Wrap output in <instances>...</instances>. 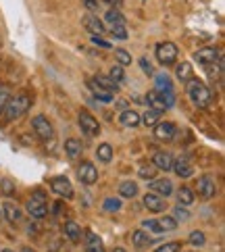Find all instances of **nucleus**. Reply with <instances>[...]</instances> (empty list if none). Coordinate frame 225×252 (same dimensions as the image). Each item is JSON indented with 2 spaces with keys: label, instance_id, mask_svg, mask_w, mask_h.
I'll return each instance as SVG.
<instances>
[{
  "label": "nucleus",
  "instance_id": "obj_21",
  "mask_svg": "<svg viewBox=\"0 0 225 252\" xmlns=\"http://www.w3.org/2000/svg\"><path fill=\"white\" fill-rule=\"evenodd\" d=\"M131 244L136 246V248H148V246L155 244V238L148 236L144 229H136V231L131 233Z\"/></svg>",
  "mask_w": 225,
  "mask_h": 252
},
{
  "label": "nucleus",
  "instance_id": "obj_1",
  "mask_svg": "<svg viewBox=\"0 0 225 252\" xmlns=\"http://www.w3.org/2000/svg\"><path fill=\"white\" fill-rule=\"evenodd\" d=\"M188 98L192 100V104L196 106V109H209V106L213 104L215 96L211 92V88L206 86L204 82H200V79H188Z\"/></svg>",
  "mask_w": 225,
  "mask_h": 252
},
{
  "label": "nucleus",
  "instance_id": "obj_3",
  "mask_svg": "<svg viewBox=\"0 0 225 252\" xmlns=\"http://www.w3.org/2000/svg\"><path fill=\"white\" fill-rule=\"evenodd\" d=\"M196 190H198V196L202 200H213L217 196V177L213 173H204L198 177V184H196Z\"/></svg>",
  "mask_w": 225,
  "mask_h": 252
},
{
  "label": "nucleus",
  "instance_id": "obj_42",
  "mask_svg": "<svg viewBox=\"0 0 225 252\" xmlns=\"http://www.w3.org/2000/svg\"><path fill=\"white\" fill-rule=\"evenodd\" d=\"M179 250H182V242H165L155 252H179Z\"/></svg>",
  "mask_w": 225,
  "mask_h": 252
},
{
  "label": "nucleus",
  "instance_id": "obj_41",
  "mask_svg": "<svg viewBox=\"0 0 225 252\" xmlns=\"http://www.w3.org/2000/svg\"><path fill=\"white\" fill-rule=\"evenodd\" d=\"M102 209L109 211V213H117L121 209V200L119 198H106V200L102 202Z\"/></svg>",
  "mask_w": 225,
  "mask_h": 252
},
{
  "label": "nucleus",
  "instance_id": "obj_44",
  "mask_svg": "<svg viewBox=\"0 0 225 252\" xmlns=\"http://www.w3.org/2000/svg\"><path fill=\"white\" fill-rule=\"evenodd\" d=\"M0 192H2L4 196H13V194H15V184H13L8 177L0 179Z\"/></svg>",
  "mask_w": 225,
  "mask_h": 252
},
{
  "label": "nucleus",
  "instance_id": "obj_14",
  "mask_svg": "<svg viewBox=\"0 0 225 252\" xmlns=\"http://www.w3.org/2000/svg\"><path fill=\"white\" fill-rule=\"evenodd\" d=\"M25 211H28L33 219H44V217H46V213H48V206H46V202L35 200V198H30V200L25 202Z\"/></svg>",
  "mask_w": 225,
  "mask_h": 252
},
{
  "label": "nucleus",
  "instance_id": "obj_9",
  "mask_svg": "<svg viewBox=\"0 0 225 252\" xmlns=\"http://www.w3.org/2000/svg\"><path fill=\"white\" fill-rule=\"evenodd\" d=\"M142 204L144 209L150 211V213H165L167 211V200L163 196H159L155 192H146L142 196Z\"/></svg>",
  "mask_w": 225,
  "mask_h": 252
},
{
  "label": "nucleus",
  "instance_id": "obj_32",
  "mask_svg": "<svg viewBox=\"0 0 225 252\" xmlns=\"http://www.w3.org/2000/svg\"><path fill=\"white\" fill-rule=\"evenodd\" d=\"M161 115H163V113L148 109V111L144 113V115H140V123H144V125H146V127H155V125L161 121Z\"/></svg>",
  "mask_w": 225,
  "mask_h": 252
},
{
  "label": "nucleus",
  "instance_id": "obj_17",
  "mask_svg": "<svg viewBox=\"0 0 225 252\" xmlns=\"http://www.w3.org/2000/svg\"><path fill=\"white\" fill-rule=\"evenodd\" d=\"M2 219H6L8 223H21L23 213L19 206H15L13 202H4L2 204Z\"/></svg>",
  "mask_w": 225,
  "mask_h": 252
},
{
  "label": "nucleus",
  "instance_id": "obj_29",
  "mask_svg": "<svg viewBox=\"0 0 225 252\" xmlns=\"http://www.w3.org/2000/svg\"><path fill=\"white\" fill-rule=\"evenodd\" d=\"M142 229L146 233H152V238H159V236H163V233H165L157 219H144L142 221Z\"/></svg>",
  "mask_w": 225,
  "mask_h": 252
},
{
  "label": "nucleus",
  "instance_id": "obj_19",
  "mask_svg": "<svg viewBox=\"0 0 225 252\" xmlns=\"http://www.w3.org/2000/svg\"><path fill=\"white\" fill-rule=\"evenodd\" d=\"M84 28L92 33V35H102V33H106V28H104V23L98 19V17H94V15H86L84 17Z\"/></svg>",
  "mask_w": 225,
  "mask_h": 252
},
{
  "label": "nucleus",
  "instance_id": "obj_51",
  "mask_svg": "<svg viewBox=\"0 0 225 252\" xmlns=\"http://www.w3.org/2000/svg\"><path fill=\"white\" fill-rule=\"evenodd\" d=\"M2 252H15L13 248H2Z\"/></svg>",
  "mask_w": 225,
  "mask_h": 252
},
{
  "label": "nucleus",
  "instance_id": "obj_22",
  "mask_svg": "<svg viewBox=\"0 0 225 252\" xmlns=\"http://www.w3.org/2000/svg\"><path fill=\"white\" fill-rule=\"evenodd\" d=\"M65 152H67V157H69L71 160H77L79 157H82V152H84L82 142L75 140V138H69V140H65Z\"/></svg>",
  "mask_w": 225,
  "mask_h": 252
},
{
  "label": "nucleus",
  "instance_id": "obj_34",
  "mask_svg": "<svg viewBox=\"0 0 225 252\" xmlns=\"http://www.w3.org/2000/svg\"><path fill=\"white\" fill-rule=\"evenodd\" d=\"M188 242H190L192 246H196V248H202V246L206 244V236H204V231H200V229L190 231V236H188Z\"/></svg>",
  "mask_w": 225,
  "mask_h": 252
},
{
  "label": "nucleus",
  "instance_id": "obj_15",
  "mask_svg": "<svg viewBox=\"0 0 225 252\" xmlns=\"http://www.w3.org/2000/svg\"><path fill=\"white\" fill-rule=\"evenodd\" d=\"M63 233H65V238L69 242H73V244H79V242H82V236H84L82 227H79L75 221H67L63 225Z\"/></svg>",
  "mask_w": 225,
  "mask_h": 252
},
{
  "label": "nucleus",
  "instance_id": "obj_39",
  "mask_svg": "<svg viewBox=\"0 0 225 252\" xmlns=\"http://www.w3.org/2000/svg\"><path fill=\"white\" fill-rule=\"evenodd\" d=\"M115 57L119 61V65L125 67V65H131V55L125 48H115Z\"/></svg>",
  "mask_w": 225,
  "mask_h": 252
},
{
  "label": "nucleus",
  "instance_id": "obj_37",
  "mask_svg": "<svg viewBox=\"0 0 225 252\" xmlns=\"http://www.w3.org/2000/svg\"><path fill=\"white\" fill-rule=\"evenodd\" d=\"M138 175L142 177V179H155L157 177V167L155 165H142L140 169H138Z\"/></svg>",
  "mask_w": 225,
  "mask_h": 252
},
{
  "label": "nucleus",
  "instance_id": "obj_35",
  "mask_svg": "<svg viewBox=\"0 0 225 252\" xmlns=\"http://www.w3.org/2000/svg\"><path fill=\"white\" fill-rule=\"evenodd\" d=\"M109 77L113 79L115 84H123V82H125V71H123V67L119 65V63L111 67V71H109Z\"/></svg>",
  "mask_w": 225,
  "mask_h": 252
},
{
  "label": "nucleus",
  "instance_id": "obj_30",
  "mask_svg": "<svg viewBox=\"0 0 225 252\" xmlns=\"http://www.w3.org/2000/svg\"><path fill=\"white\" fill-rule=\"evenodd\" d=\"M104 21L109 23V25H125V17H123V13L119 11V8H109L106 11V15H104Z\"/></svg>",
  "mask_w": 225,
  "mask_h": 252
},
{
  "label": "nucleus",
  "instance_id": "obj_50",
  "mask_svg": "<svg viewBox=\"0 0 225 252\" xmlns=\"http://www.w3.org/2000/svg\"><path fill=\"white\" fill-rule=\"evenodd\" d=\"M21 252H35L33 248H30V246H25V248H21Z\"/></svg>",
  "mask_w": 225,
  "mask_h": 252
},
{
  "label": "nucleus",
  "instance_id": "obj_6",
  "mask_svg": "<svg viewBox=\"0 0 225 252\" xmlns=\"http://www.w3.org/2000/svg\"><path fill=\"white\" fill-rule=\"evenodd\" d=\"M32 127L35 131V136H38L40 140H52L55 138V127H52V123L48 121V117H44V115H35L33 119H32Z\"/></svg>",
  "mask_w": 225,
  "mask_h": 252
},
{
  "label": "nucleus",
  "instance_id": "obj_12",
  "mask_svg": "<svg viewBox=\"0 0 225 252\" xmlns=\"http://www.w3.org/2000/svg\"><path fill=\"white\" fill-rule=\"evenodd\" d=\"M150 192H155L159 196H163V198H169L171 194H173V182L167 177H155V179H150Z\"/></svg>",
  "mask_w": 225,
  "mask_h": 252
},
{
  "label": "nucleus",
  "instance_id": "obj_7",
  "mask_svg": "<svg viewBox=\"0 0 225 252\" xmlns=\"http://www.w3.org/2000/svg\"><path fill=\"white\" fill-rule=\"evenodd\" d=\"M221 59V50L217 46H204V48H198L194 52V61L198 63V65H202L209 69L211 65H215Z\"/></svg>",
  "mask_w": 225,
  "mask_h": 252
},
{
  "label": "nucleus",
  "instance_id": "obj_45",
  "mask_svg": "<svg viewBox=\"0 0 225 252\" xmlns=\"http://www.w3.org/2000/svg\"><path fill=\"white\" fill-rule=\"evenodd\" d=\"M138 63H140V67H142V71H144L146 75H155V67H152V63H150L146 57H142Z\"/></svg>",
  "mask_w": 225,
  "mask_h": 252
},
{
  "label": "nucleus",
  "instance_id": "obj_28",
  "mask_svg": "<svg viewBox=\"0 0 225 252\" xmlns=\"http://www.w3.org/2000/svg\"><path fill=\"white\" fill-rule=\"evenodd\" d=\"M155 90L157 92H167V90H173V84H171V77L161 71V73H155Z\"/></svg>",
  "mask_w": 225,
  "mask_h": 252
},
{
  "label": "nucleus",
  "instance_id": "obj_24",
  "mask_svg": "<svg viewBox=\"0 0 225 252\" xmlns=\"http://www.w3.org/2000/svg\"><path fill=\"white\" fill-rule=\"evenodd\" d=\"M146 102H148V109H152V111H159V113H165L167 111L163 98H161V94L157 92V90H152V92L146 94Z\"/></svg>",
  "mask_w": 225,
  "mask_h": 252
},
{
  "label": "nucleus",
  "instance_id": "obj_36",
  "mask_svg": "<svg viewBox=\"0 0 225 252\" xmlns=\"http://www.w3.org/2000/svg\"><path fill=\"white\" fill-rule=\"evenodd\" d=\"M157 221H159L161 227H163V231H173V229H177V225H179L173 217H169V215H165V217H159Z\"/></svg>",
  "mask_w": 225,
  "mask_h": 252
},
{
  "label": "nucleus",
  "instance_id": "obj_8",
  "mask_svg": "<svg viewBox=\"0 0 225 252\" xmlns=\"http://www.w3.org/2000/svg\"><path fill=\"white\" fill-rule=\"evenodd\" d=\"M50 190L55 192L57 196L65 198V200H71V198L75 196V192H73V184H71V182H69V177H65V175L52 177V179H50Z\"/></svg>",
  "mask_w": 225,
  "mask_h": 252
},
{
  "label": "nucleus",
  "instance_id": "obj_5",
  "mask_svg": "<svg viewBox=\"0 0 225 252\" xmlns=\"http://www.w3.org/2000/svg\"><path fill=\"white\" fill-rule=\"evenodd\" d=\"M155 55H157V61L161 63L163 67H169V65H173V63L177 61V55H179V50L173 42H159L157 44V50H155Z\"/></svg>",
  "mask_w": 225,
  "mask_h": 252
},
{
  "label": "nucleus",
  "instance_id": "obj_23",
  "mask_svg": "<svg viewBox=\"0 0 225 252\" xmlns=\"http://www.w3.org/2000/svg\"><path fill=\"white\" fill-rule=\"evenodd\" d=\"M84 238H86V250L88 252H102V240L98 238V233L88 229L84 233Z\"/></svg>",
  "mask_w": 225,
  "mask_h": 252
},
{
  "label": "nucleus",
  "instance_id": "obj_49",
  "mask_svg": "<svg viewBox=\"0 0 225 252\" xmlns=\"http://www.w3.org/2000/svg\"><path fill=\"white\" fill-rule=\"evenodd\" d=\"M111 252H128V250H125V248H121V246H117V248H113Z\"/></svg>",
  "mask_w": 225,
  "mask_h": 252
},
{
  "label": "nucleus",
  "instance_id": "obj_47",
  "mask_svg": "<svg viewBox=\"0 0 225 252\" xmlns=\"http://www.w3.org/2000/svg\"><path fill=\"white\" fill-rule=\"evenodd\" d=\"M92 42H94V44H98V46H102V48H111V44L106 42V40H102L100 35H92Z\"/></svg>",
  "mask_w": 225,
  "mask_h": 252
},
{
  "label": "nucleus",
  "instance_id": "obj_11",
  "mask_svg": "<svg viewBox=\"0 0 225 252\" xmlns=\"http://www.w3.org/2000/svg\"><path fill=\"white\" fill-rule=\"evenodd\" d=\"M175 133H177V125L171 121H159L155 125V138L159 142H171L175 138Z\"/></svg>",
  "mask_w": 225,
  "mask_h": 252
},
{
  "label": "nucleus",
  "instance_id": "obj_46",
  "mask_svg": "<svg viewBox=\"0 0 225 252\" xmlns=\"http://www.w3.org/2000/svg\"><path fill=\"white\" fill-rule=\"evenodd\" d=\"M84 6L88 8L90 13H96L98 6H100V0H84Z\"/></svg>",
  "mask_w": 225,
  "mask_h": 252
},
{
  "label": "nucleus",
  "instance_id": "obj_31",
  "mask_svg": "<svg viewBox=\"0 0 225 252\" xmlns=\"http://www.w3.org/2000/svg\"><path fill=\"white\" fill-rule=\"evenodd\" d=\"M175 75H177V79H182V82H188V79L194 77V69L190 63H179L175 67Z\"/></svg>",
  "mask_w": 225,
  "mask_h": 252
},
{
  "label": "nucleus",
  "instance_id": "obj_43",
  "mask_svg": "<svg viewBox=\"0 0 225 252\" xmlns=\"http://www.w3.org/2000/svg\"><path fill=\"white\" fill-rule=\"evenodd\" d=\"M8 98H11V88L8 86H0V117H2V111L8 102Z\"/></svg>",
  "mask_w": 225,
  "mask_h": 252
},
{
  "label": "nucleus",
  "instance_id": "obj_4",
  "mask_svg": "<svg viewBox=\"0 0 225 252\" xmlns=\"http://www.w3.org/2000/svg\"><path fill=\"white\" fill-rule=\"evenodd\" d=\"M77 123H79V129H82V133H86L88 138H96L98 133H100V123H98L96 117L90 111H86V109L79 111Z\"/></svg>",
  "mask_w": 225,
  "mask_h": 252
},
{
  "label": "nucleus",
  "instance_id": "obj_52",
  "mask_svg": "<svg viewBox=\"0 0 225 252\" xmlns=\"http://www.w3.org/2000/svg\"><path fill=\"white\" fill-rule=\"evenodd\" d=\"M0 219H2V206H0Z\"/></svg>",
  "mask_w": 225,
  "mask_h": 252
},
{
  "label": "nucleus",
  "instance_id": "obj_25",
  "mask_svg": "<svg viewBox=\"0 0 225 252\" xmlns=\"http://www.w3.org/2000/svg\"><path fill=\"white\" fill-rule=\"evenodd\" d=\"M196 202V194L194 190H190L188 186H182L177 190V204H182V206H192Z\"/></svg>",
  "mask_w": 225,
  "mask_h": 252
},
{
  "label": "nucleus",
  "instance_id": "obj_16",
  "mask_svg": "<svg viewBox=\"0 0 225 252\" xmlns=\"http://www.w3.org/2000/svg\"><path fill=\"white\" fill-rule=\"evenodd\" d=\"M88 88H90V92L94 94L96 100H100V102H104V104L113 102V92H109V90H104L102 86H98V84L94 82V79H88Z\"/></svg>",
  "mask_w": 225,
  "mask_h": 252
},
{
  "label": "nucleus",
  "instance_id": "obj_13",
  "mask_svg": "<svg viewBox=\"0 0 225 252\" xmlns=\"http://www.w3.org/2000/svg\"><path fill=\"white\" fill-rule=\"evenodd\" d=\"M171 171L179 177V179H188V177H192L194 175V167H192V163L188 158H173V165H171Z\"/></svg>",
  "mask_w": 225,
  "mask_h": 252
},
{
  "label": "nucleus",
  "instance_id": "obj_18",
  "mask_svg": "<svg viewBox=\"0 0 225 252\" xmlns=\"http://www.w3.org/2000/svg\"><path fill=\"white\" fill-rule=\"evenodd\" d=\"M152 165L157 167V171H171V165H173V157L165 150H159L155 157H152Z\"/></svg>",
  "mask_w": 225,
  "mask_h": 252
},
{
  "label": "nucleus",
  "instance_id": "obj_38",
  "mask_svg": "<svg viewBox=\"0 0 225 252\" xmlns=\"http://www.w3.org/2000/svg\"><path fill=\"white\" fill-rule=\"evenodd\" d=\"M192 215H190V211H188V206H182V204H177L175 209H173V219L179 223V221H188Z\"/></svg>",
  "mask_w": 225,
  "mask_h": 252
},
{
  "label": "nucleus",
  "instance_id": "obj_33",
  "mask_svg": "<svg viewBox=\"0 0 225 252\" xmlns=\"http://www.w3.org/2000/svg\"><path fill=\"white\" fill-rule=\"evenodd\" d=\"M92 79H94L98 86H102L104 90H109V92H117V90H119V84H115L109 75H100V73H98V75H94Z\"/></svg>",
  "mask_w": 225,
  "mask_h": 252
},
{
  "label": "nucleus",
  "instance_id": "obj_20",
  "mask_svg": "<svg viewBox=\"0 0 225 252\" xmlns=\"http://www.w3.org/2000/svg\"><path fill=\"white\" fill-rule=\"evenodd\" d=\"M119 123L123 127H138L140 125V113L133 109H123L119 115Z\"/></svg>",
  "mask_w": 225,
  "mask_h": 252
},
{
  "label": "nucleus",
  "instance_id": "obj_27",
  "mask_svg": "<svg viewBox=\"0 0 225 252\" xmlns=\"http://www.w3.org/2000/svg\"><path fill=\"white\" fill-rule=\"evenodd\" d=\"M119 196L121 198H136L138 196V184L131 179H125L119 184Z\"/></svg>",
  "mask_w": 225,
  "mask_h": 252
},
{
  "label": "nucleus",
  "instance_id": "obj_40",
  "mask_svg": "<svg viewBox=\"0 0 225 252\" xmlns=\"http://www.w3.org/2000/svg\"><path fill=\"white\" fill-rule=\"evenodd\" d=\"M111 35L115 40H128L129 33L125 30V25H111Z\"/></svg>",
  "mask_w": 225,
  "mask_h": 252
},
{
  "label": "nucleus",
  "instance_id": "obj_2",
  "mask_svg": "<svg viewBox=\"0 0 225 252\" xmlns=\"http://www.w3.org/2000/svg\"><path fill=\"white\" fill-rule=\"evenodd\" d=\"M30 106H32V96L28 92H21V94L11 96V98H8V102H6V106H4V111H2L4 121L6 123L17 121L19 117H23L25 113L30 111Z\"/></svg>",
  "mask_w": 225,
  "mask_h": 252
},
{
  "label": "nucleus",
  "instance_id": "obj_48",
  "mask_svg": "<svg viewBox=\"0 0 225 252\" xmlns=\"http://www.w3.org/2000/svg\"><path fill=\"white\" fill-rule=\"evenodd\" d=\"M102 2H106V4H111L113 8H119V6L123 4V0H102Z\"/></svg>",
  "mask_w": 225,
  "mask_h": 252
},
{
  "label": "nucleus",
  "instance_id": "obj_26",
  "mask_svg": "<svg viewBox=\"0 0 225 252\" xmlns=\"http://www.w3.org/2000/svg\"><path fill=\"white\" fill-rule=\"evenodd\" d=\"M113 155H115V150H113L111 144H106V142L98 144V148H96V158L100 160V163H111Z\"/></svg>",
  "mask_w": 225,
  "mask_h": 252
},
{
  "label": "nucleus",
  "instance_id": "obj_10",
  "mask_svg": "<svg viewBox=\"0 0 225 252\" xmlns=\"http://www.w3.org/2000/svg\"><path fill=\"white\" fill-rule=\"evenodd\" d=\"M77 177H79L82 184L94 186L98 182V169L94 167V163H90V160H82L79 167H77Z\"/></svg>",
  "mask_w": 225,
  "mask_h": 252
}]
</instances>
